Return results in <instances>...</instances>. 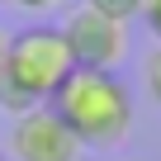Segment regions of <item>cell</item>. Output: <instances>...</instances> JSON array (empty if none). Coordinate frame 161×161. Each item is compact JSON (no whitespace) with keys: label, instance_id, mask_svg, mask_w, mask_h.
Listing matches in <instances>:
<instances>
[{"label":"cell","instance_id":"8992f818","mask_svg":"<svg viewBox=\"0 0 161 161\" xmlns=\"http://www.w3.org/2000/svg\"><path fill=\"white\" fill-rule=\"evenodd\" d=\"M147 95L161 104V43L147 52Z\"/></svg>","mask_w":161,"mask_h":161},{"label":"cell","instance_id":"3957f363","mask_svg":"<svg viewBox=\"0 0 161 161\" xmlns=\"http://www.w3.org/2000/svg\"><path fill=\"white\" fill-rule=\"evenodd\" d=\"M62 38L71 47V62L86 66V71H114L128 52V24H114L104 14H95L90 5H80L66 14Z\"/></svg>","mask_w":161,"mask_h":161},{"label":"cell","instance_id":"6da1fadb","mask_svg":"<svg viewBox=\"0 0 161 161\" xmlns=\"http://www.w3.org/2000/svg\"><path fill=\"white\" fill-rule=\"evenodd\" d=\"M71 71L76 62L57 24H33L24 33H10L5 71H0V109L24 119L29 109L52 104V95L66 86Z\"/></svg>","mask_w":161,"mask_h":161},{"label":"cell","instance_id":"ba28073f","mask_svg":"<svg viewBox=\"0 0 161 161\" xmlns=\"http://www.w3.org/2000/svg\"><path fill=\"white\" fill-rule=\"evenodd\" d=\"M142 19H147V29H152L156 43H161V0H142Z\"/></svg>","mask_w":161,"mask_h":161},{"label":"cell","instance_id":"7a4b0ae2","mask_svg":"<svg viewBox=\"0 0 161 161\" xmlns=\"http://www.w3.org/2000/svg\"><path fill=\"white\" fill-rule=\"evenodd\" d=\"M80 147H114L133 128V95L114 71H86L76 66L66 76V86L47 104Z\"/></svg>","mask_w":161,"mask_h":161},{"label":"cell","instance_id":"9c48e42d","mask_svg":"<svg viewBox=\"0 0 161 161\" xmlns=\"http://www.w3.org/2000/svg\"><path fill=\"white\" fill-rule=\"evenodd\" d=\"M5 52H10V33L0 29V71H5Z\"/></svg>","mask_w":161,"mask_h":161},{"label":"cell","instance_id":"30bf717a","mask_svg":"<svg viewBox=\"0 0 161 161\" xmlns=\"http://www.w3.org/2000/svg\"><path fill=\"white\" fill-rule=\"evenodd\" d=\"M0 161H5V156H0Z\"/></svg>","mask_w":161,"mask_h":161},{"label":"cell","instance_id":"277c9868","mask_svg":"<svg viewBox=\"0 0 161 161\" xmlns=\"http://www.w3.org/2000/svg\"><path fill=\"white\" fill-rule=\"evenodd\" d=\"M10 152H14V161H76V156H80V142H76L71 128L43 104V109H29L24 119H14V128H10Z\"/></svg>","mask_w":161,"mask_h":161},{"label":"cell","instance_id":"52a82bcc","mask_svg":"<svg viewBox=\"0 0 161 161\" xmlns=\"http://www.w3.org/2000/svg\"><path fill=\"white\" fill-rule=\"evenodd\" d=\"M10 5H19L24 14H52V10H62V0H10Z\"/></svg>","mask_w":161,"mask_h":161},{"label":"cell","instance_id":"5b68a950","mask_svg":"<svg viewBox=\"0 0 161 161\" xmlns=\"http://www.w3.org/2000/svg\"><path fill=\"white\" fill-rule=\"evenodd\" d=\"M86 5H90L95 14L114 19V24H128L133 14H142V0H86Z\"/></svg>","mask_w":161,"mask_h":161}]
</instances>
